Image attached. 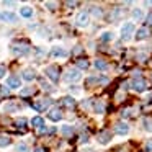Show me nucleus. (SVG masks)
<instances>
[{"mask_svg":"<svg viewBox=\"0 0 152 152\" xmlns=\"http://www.w3.org/2000/svg\"><path fill=\"white\" fill-rule=\"evenodd\" d=\"M10 144V137L7 136H0V147H5V145Z\"/></svg>","mask_w":152,"mask_h":152,"instance_id":"obj_22","label":"nucleus"},{"mask_svg":"<svg viewBox=\"0 0 152 152\" xmlns=\"http://www.w3.org/2000/svg\"><path fill=\"white\" fill-rule=\"evenodd\" d=\"M110 136H111V132H108V131H106V132H102V134H100L98 136V142H102V144H108V141H110Z\"/></svg>","mask_w":152,"mask_h":152,"instance_id":"obj_17","label":"nucleus"},{"mask_svg":"<svg viewBox=\"0 0 152 152\" xmlns=\"http://www.w3.org/2000/svg\"><path fill=\"white\" fill-rule=\"evenodd\" d=\"M49 103H51V100H39V102H36L34 103V110H38V111H43L44 108H48V106H49Z\"/></svg>","mask_w":152,"mask_h":152,"instance_id":"obj_10","label":"nucleus"},{"mask_svg":"<svg viewBox=\"0 0 152 152\" xmlns=\"http://www.w3.org/2000/svg\"><path fill=\"white\" fill-rule=\"evenodd\" d=\"M88 23H90V17H88V13L82 12V13L77 15V18H75V25H77V26L85 28V26H88Z\"/></svg>","mask_w":152,"mask_h":152,"instance_id":"obj_1","label":"nucleus"},{"mask_svg":"<svg viewBox=\"0 0 152 152\" xmlns=\"http://www.w3.org/2000/svg\"><path fill=\"white\" fill-rule=\"evenodd\" d=\"M144 124H145V129H147V131H152V128H151V121H149V119H145Z\"/></svg>","mask_w":152,"mask_h":152,"instance_id":"obj_30","label":"nucleus"},{"mask_svg":"<svg viewBox=\"0 0 152 152\" xmlns=\"http://www.w3.org/2000/svg\"><path fill=\"white\" fill-rule=\"evenodd\" d=\"M95 111L96 113H102L103 111V105H102V103H98V102L95 103Z\"/></svg>","mask_w":152,"mask_h":152,"instance_id":"obj_27","label":"nucleus"},{"mask_svg":"<svg viewBox=\"0 0 152 152\" xmlns=\"http://www.w3.org/2000/svg\"><path fill=\"white\" fill-rule=\"evenodd\" d=\"M132 33H134V25H132V23H124L121 26V38H123V39L128 41L129 38H131Z\"/></svg>","mask_w":152,"mask_h":152,"instance_id":"obj_2","label":"nucleus"},{"mask_svg":"<svg viewBox=\"0 0 152 152\" xmlns=\"http://www.w3.org/2000/svg\"><path fill=\"white\" fill-rule=\"evenodd\" d=\"M61 116H62V113H61V110H57V108L49 110V113H48V118H49L51 121H59Z\"/></svg>","mask_w":152,"mask_h":152,"instance_id":"obj_9","label":"nucleus"},{"mask_svg":"<svg viewBox=\"0 0 152 152\" xmlns=\"http://www.w3.org/2000/svg\"><path fill=\"white\" fill-rule=\"evenodd\" d=\"M0 20L7 21V23H15V21L18 20V17L15 13H12V12H2V13H0Z\"/></svg>","mask_w":152,"mask_h":152,"instance_id":"obj_5","label":"nucleus"},{"mask_svg":"<svg viewBox=\"0 0 152 152\" xmlns=\"http://www.w3.org/2000/svg\"><path fill=\"white\" fill-rule=\"evenodd\" d=\"M70 90H72V93H80V90L77 88V87H74V85L70 87Z\"/></svg>","mask_w":152,"mask_h":152,"instance_id":"obj_32","label":"nucleus"},{"mask_svg":"<svg viewBox=\"0 0 152 152\" xmlns=\"http://www.w3.org/2000/svg\"><path fill=\"white\" fill-rule=\"evenodd\" d=\"M46 7H49L51 10H54L53 7H56V4H53V2H48V4H46Z\"/></svg>","mask_w":152,"mask_h":152,"instance_id":"obj_33","label":"nucleus"},{"mask_svg":"<svg viewBox=\"0 0 152 152\" xmlns=\"http://www.w3.org/2000/svg\"><path fill=\"white\" fill-rule=\"evenodd\" d=\"M132 88H134L136 92L142 93V92H145V88H147V83H145L144 79H136V80H132Z\"/></svg>","mask_w":152,"mask_h":152,"instance_id":"obj_3","label":"nucleus"},{"mask_svg":"<svg viewBox=\"0 0 152 152\" xmlns=\"http://www.w3.org/2000/svg\"><path fill=\"white\" fill-rule=\"evenodd\" d=\"M30 93H33V88H25V90H21V95H30Z\"/></svg>","mask_w":152,"mask_h":152,"instance_id":"obj_28","label":"nucleus"},{"mask_svg":"<svg viewBox=\"0 0 152 152\" xmlns=\"http://www.w3.org/2000/svg\"><path fill=\"white\" fill-rule=\"evenodd\" d=\"M25 124H26V119H25V118L17 119V126H18V128H25Z\"/></svg>","mask_w":152,"mask_h":152,"instance_id":"obj_25","label":"nucleus"},{"mask_svg":"<svg viewBox=\"0 0 152 152\" xmlns=\"http://www.w3.org/2000/svg\"><path fill=\"white\" fill-rule=\"evenodd\" d=\"M31 124H33L34 128H39V129H41V128L44 126V119L41 118V116H34V118L31 119Z\"/></svg>","mask_w":152,"mask_h":152,"instance_id":"obj_14","label":"nucleus"},{"mask_svg":"<svg viewBox=\"0 0 152 152\" xmlns=\"http://www.w3.org/2000/svg\"><path fill=\"white\" fill-rule=\"evenodd\" d=\"M20 15H21V17H25V18H30L31 15H33V8H30V7L20 8Z\"/></svg>","mask_w":152,"mask_h":152,"instance_id":"obj_15","label":"nucleus"},{"mask_svg":"<svg viewBox=\"0 0 152 152\" xmlns=\"http://www.w3.org/2000/svg\"><path fill=\"white\" fill-rule=\"evenodd\" d=\"M80 79V72L77 69H70V70H67V74H66V80H69V82H75V80H79Z\"/></svg>","mask_w":152,"mask_h":152,"instance_id":"obj_7","label":"nucleus"},{"mask_svg":"<svg viewBox=\"0 0 152 152\" xmlns=\"http://www.w3.org/2000/svg\"><path fill=\"white\" fill-rule=\"evenodd\" d=\"M147 23L152 25V15H149V17H147Z\"/></svg>","mask_w":152,"mask_h":152,"instance_id":"obj_35","label":"nucleus"},{"mask_svg":"<svg viewBox=\"0 0 152 152\" xmlns=\"http://www.w3.org/2000/svg\"><path fill=\"white\" fill-rule=\"evenodd\" d=\"M95 67L98 70H106V69H108V64H106L103 59H96L95 61Z\"/></svg>","mask_w":152,"mask_h":152,"instance_id":"obj_16","label":"nucleus"},{"mask_svg":"<svg viewBox=\"0 0 152 152\" xmlns=\"http://www.w3.org/2000/svg\"><path fill=\"white\" fill-rule=\"evenodd\" d=\"M132 18H134V20H142V18H144V12H142L141 8H134V10H132Z\"/></svg>","mask_w":152,"mask_h":152,"instance_id":"obj_18","label":"nucleus"},{"mask_svg":"<svg viewBox=\"0 0 152 152\" xmlns=\"http://www.w3.org/2000/svg\"><path fill=\"white\" fill-rule=\"evenodd\" d=\"M151 151H152V141H149L145 144V152H151Z\"/></svg>","mask_w":152,"mask_h":152,"instance_id":"obj_29","label":"nucleus"},{"mask_svg":"<svg viewBox=\"0 0 152 152\" xmlns=\"http://www.w3.org/2000/svg\"><path fill=\"white\" fill-rule=\"evenodd\" d=\"M147 36H149V30H147V28H139V30L136 31V38H137L139 41L145 39Z\"/></svg>","mask_w":152,"mask_h":152,"instance_id":"obj_12","label":"nucleus"},{"mask_svg":"<svg viewBox=\"0 0 152 152\" xmlns=\"http://www.w3.org/2000/svg\"><path fill=\"white\" fill-rule=\"evenodd\" d=\"M17 151H18V152H28V145H26V144H20V145L17 147Z\"/></svg>","mask_w":152,"mask_h":152,"instance_id":"obj_26","label":"nucleus"},{"mask_svg":"<svg viewBox=\"0 0 152 152\" xmlns=\"http://www.w3.org/2000/svg\"><path fill=\"white\" fill-rule=\"evenodd\" d=\"M13 51L17 54H28V53H30V48H28V46H15Z\"/></svg>","mask_w":152,"mask_h":152,"instance_id":"obj_19","label":"nucleus"},{"mask_svg":"<svg viewBox=\"0 0 152 152\" xmlns=\"http://www.w3.org/2000/svg\"><path fill=\"white\" fill-rule=\"evenodd\" d=\"M62 102H64V105H67V106H74V105H75V100H74L72 96H66V98H62Z\"/></svg>","mask_w":152,"mask_h":152,"instance_id":"obj_23","label":"nucleus"},{"mask_svg":"<svg viewBox=\"0 0 152 152\" xmlns=\"http://www.w3.org/2000/svg\"><path fill=\"white\" fill-rule=\"evenodd\" d=\"M129 115H131V111H129V110H128V111H126V110L123 111V116H124V118H126V116H129Z\"/></svg>","mask_w":152,"mask_h":152,"instance_id":"obj_34","label":"nucleus"},{"mask_svg":"<svg viewBox=\"0 0 152 152\" xmlns=\"http://www.w3.org/2000/svg\"><path fill=\"white\" fill-rule=\"evenodd\" d=\"M115 132H116V134H119V136H126L129 132V126L124 124V123H119V124H116Z\"/></svg>","mask_w":152,"mask_h":152,"instance_id":"obj_8","label":"nucleus"},{"mask_svg":"<svg viewBox=\"0 0 152 152\" xmlns=\"http://www.w3.org/2000/svg\"><path fill=\"white\" fill-rule=\"evenodd\" d=\"M61 132H62L64 136L74 134V126H70V124H62V126H61Z\"/></svg>","mask_w":152,"mask_h":152,"instance_id":"obj_13","label":"nucleus"},{"mask_svg":"<svg viewBox=\"0 0 152 152\" xmlns=\"http://www.w3.org/2000/svg\"><path fill=\"white\" fill-rule=\"evenodd\" d=\"M100 39H102V41H110V39H113V33H111V31H105V33L100 36Z\"/></svg>","mask_w":152,"mask_h":152,"instance_id":"obj_21","label":"nucleus"},{"mask_svg":"<svg viewBox=\"0 0 152 152\" xmlns=\"http://www.w3.org/2000/svg\"><path fill=\"white\" fill-rule=\"evenodd\" d=\"M4 75H5V67H2V66H0V79H2Z\"/></svg>","mask_w":152,"mask_h":152,"instance_id":"obj_31","label":"nucleus"},{"mask_svg":"<svg viewBox=\"0 0 152 152\" xmlns=\"http://www.w3.org/2000/svg\"><path fill=\"white\" fill-rule=\"evenodd\" d=\"M36 152H43V151H41V149H36Z\"/></svg>","mask_w":152,"mask_h":152,"instance_id":"obj_36","label":"nucleus"},{"mask_svg":"<svg viewBox=\"0 0 152 152\" xmlns=\"http://www.w3.org/2000/svg\"><path fill=\"white\" fill-rule=\"evenodd\" d=\"M77 67H79V69H87V67H88V62H87V61H79V62H77Z\"/></svg>","mask_w":152,"mask_h":152,"instance_id":"obj_24","label":"nucleus"},{"mask_svg":"<svg viewBox=\"0 0 152 152\" xmlns=\"http://www.w3.org/2000/svg\"><path fill=\"white\" fill-rule=\"evenodd\" d=\"M46 75L49 77L53 82H57L59 80V70H57V67H54V66H49V67H46Z\"/></svg>","mask_w":152,"mask_h":152,"instance_id":"obj_4","label":"nucleus"},{"mask_svg":"<svg viewBox=\"0 0 152 152\" xmlns=\"http://www.w3.org/2000/svg\"><path fill=\"white\" fill-rule=\"evenodd\" d=\"M51 54H53V56H56V57H66L67 56V51L62 49V48H59V46H54L53 51H51Z\"/></svg>","mask_w":152,"mask_h":152,"instance_id":"obj_11","label":"nucleus"},{"mask_svg":"<svg viewBox=\"0 0 152 152\" xmlns=\"http://www.w3.org/2000/svg\"><path fill=\"white\" fill-rule=\"evenodd\" d=\"M21 77H23L25 80H28V82H31V80L34 79V72L28 69V70H25V72H23V75H21Z\"/></svg>","mask_w":152,"mask_h":152,"instance_id":"obj_20","label":"nucleus"},{"mask_svg":"<svg viewBox=\"0 0 152 152\" xmlns=\"http://www.w3.org/2000/svg\"><path fill=\"white\" fill-rule=\"evenodd\" d=\"M7 87H10V88H20L21 87V80L18 79L17 75H12L7 79Z\"/></svg>","mask_w":152,"mask_h":152,"instance_id":"obj_6","label":"nucleus"}]
</instances>
